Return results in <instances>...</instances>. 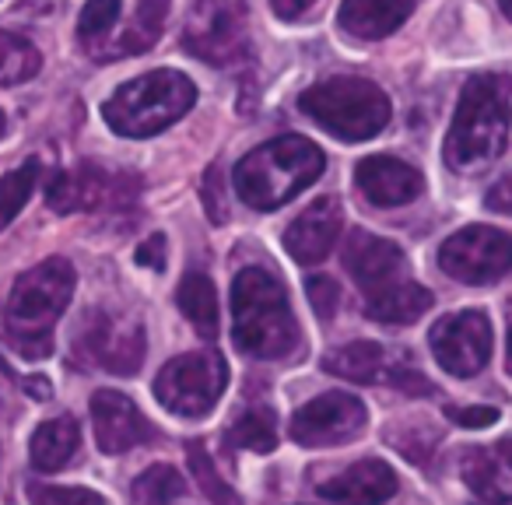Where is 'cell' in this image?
<instances>
[{"instance_id":"29","label":"cell","mask_w":512,"mask_h":505,"mask_svg":"<svg viewBox=\"0 0 512 505\" xmlns=\"http://www.w3.org/2000/svg\"><path fill=\"white\" fill-rule=\"evenodd\" d=\"M183 491H186V484H183V477H179V470L165 467V463L148 467L134 481V498L141 505H172Z\"/></svg>"},{"instance_id":"38","label":"cell","mask_w":512,"mask_h":505,"mask_svg":"<svg viewBox=\"0 0 512 505\" xmlns=\"http://www.w3.org/2000/svg\"><path fill=\"white\" fill-rule=\"evenodd\" d=\"M271 8L278 11V18L295 22V18L306 15V8H313V0H271Z\"/></svg>"},{"instance_id":"3","label":"cell","mask_w":512,"mask_h":505,"mask_svg":"<svg viewBox=\"0 0 512 505\" xmlns=\"http://www.w3.org/2000/svg\"><path fill=\"white\" fill-rule=\"evenodd\" d=\"M323 165L327 158L313 141L285 134L249 151L235 165L232 183L253 211H278L323 176Z\"/></svg>"},{"instance_id":"2","label":"cell","mask_w":512,"mask_h":505,"mask_svg":"<svg viewBox=\"0 0 512 505\" xmlns=\"http://www.w3.org/2000/svg\"><path fill=\"white\" fill-rule=\"evenodd\" d=\"M232 337L253 358H285L299 344V320L271 271L246 267L232 281Z\"/></svg>"},{"instance_id":"32","label":"cell","mask_w":512,"mask_h":505,"mask_svg":"<svg viewBox=\"0 0 512 505\" xmlns=\"http://www.w3.org/2000/svg\"><path fill=\"white\" fill-rule=\"evenodd\" d=\"M32 505H106L99 491L67 488V484H29Z\"/></svg>"},{"instance_id":"13","label":"cell","mask_w":512,"mask_h":505,"mask_svg":"<svg viewBox=\"0 0 512 505\" xmlns=\"http://www.w3.org/2000/svg\"><path fill=\"white\" fill-rule=\"evenodd\" d=\"M369 425V411L358 397L351 393H323V397L309 400L295 411L292 418V439L299 446H341L362 435V428Z\"/></svg>"},{"instance_id":"23","label":"cell","mask_w":512,"mask_h":505,"mask_svg":"<svg viewBox=\"0 0 512 505\" xmlns=\"http://www.w3.org/2000/svg\"><path fill=\"white\" fill-rule=\"evenodd\" d=\"M78 442H81V428L74 418L60 414V418H50L36 428L29 442V460L39 474H57L71 463V456L78 453Z\"/></svg>"},{"instance_id":"22","label":"cell","mask_w":512,"mask_h":505,"mask_svg":"<svg viewBox=\"0 0 512 505\" xmlns=\"http://www.w3.org/2000/svg\"><path fill=\"white\" fill-rule=\"evenodd\" d=\"M432 292L414 281H397L393 288H383L376 295H365V316L390 327H411L432 309Z\"/></svg>"},{"instance_id":"10","label":"cell","mask_w":512,"mask_h":505,"mask_svg":"<svg viewBox=\"0 0 512 505\" xmlns=\"http://www.w3.org/2000/svg\"><path fill=\"white\" fill-rule=\"evenodd\" d=\"M74 355L88 365H102L113 376H134L144 362V327L137 320H120L95 309L85 313L74 334Z\"/></svg>"},{"instance_id":"9","label":"cell","mask_w":512,"mask_h":505,"mask_svg":"<svg viewBox=\"0 0 512 505\" xmlns=\"http://www.w3.org/2000/svg\"><path fill=\"white\" fill-rule=\"evenodd\" d=\"M439 267L463 285H491L512 271V235L491 225H467L439 249Z\"/></svg>"},{"instance_id":"7","label":"cell","mask_w":512,"mask_h":505,"mask_svg":"<svg viewBox=\"0 0 512 505\" xmlns=\"http://www.w3.org/2000/svg\"><path fill=\"white\" fill-rule=\"evenodd\" d=\"M228 383V365L218 351H190L179 355L158 372L155 397L162 407L183 418H204L214 411Z\"/></svg>"},{"instance_id":"28","label":"cell","mask_w":512,"mask_h":505,"mask_svg":"<svg viewBox=\"0 0 512 505\" xmlns=\"http://www.w3.org/2000/svg\"><path fill=\"white\" fill-rule=\"evenodd\" d=\"M36 183H39V162L36 158H29L25 165H18L15 172H8V176L0 179V232H4V228L22 214V207L29 204Z\"/></svg>"},{"instance_id":"16","label":"cell","mask_w":512,"mask_h":505,"mask_svg":"<svg viewBox=\"0 0 512 505\" xmlns=\"http://www.w3.org/2000/svg\"><path fill=\"white\" fill-rule=\"evenodd\" d=\"M344 211L337 197H320L313 207L299 214L285 232V249L295 264H323L330 257V249L341 239Z\"/></svg>"},{"instance_id":"17","label":"cell","mask_w":512,"mask_h":505,"mask_svg":"<svg viewBox=\"0 0 512 505\" xmlns=\"http://www.w3.org/2000/svg\"><path fill=\"white\" fill-rule=\"evenodd\" d=\"M355 183L362 197L376 207H404L418 200L421 190H425V176L393 155L362 158L355 169Z\"/></svg>"},{"instance_id":"24","label":"cell","mask_w":512,"mask_h":505,"mask_svg":"<svg viewBox=\"0 0 512 505\" xmlns=\"http://www.w3.org/2000/svg\"><path fill=\"white\" fill-rule=\"evenodd\" d=\"M165 18H169V0H137L130 25L123 29V36L116 43H109V50L99 53V60H123L148 53L158 43V36H162Z\"/></svg>"},{"instance_id":"33","label":"cell","mask_w":512,"mask_h":505,"mask_svg":"<svg viewBox=\"0 0 512 505\" xmlns=\"http://www.w3.org/2000/svg\"><path fill=\"white\" fill-rule=\"evenodd\" d=\"M200 200H204V207H207V218H211L214 225H225L228 221V193H225V179H221L218 165L207 169L204 186H200Z\"/></svg>"},{"instance_id":"40","label":"cell","mask_w":512,"mask_h":505,"mask_svg":"<svg viewBox=\"0 0 512 505\" xmlns=\"http://www.w3.org/2000/svg\"><path fill=\"white\" fill-rule=\"evenodd\" d=\"M498 8H502V11H505V18L512 22V0H498Z\"/></svg>"},{"instance_id":"27","label":"cell","mask_w":512,"mask_h":505,"mask_svg":"<svg viewBox=\"0 0 512 505\" xmlns=\"http://www.w3.org/2000/svg\"><path fill=\"white\" fill-rule=\"evenodd\" d=\"M39 67H43V57L29 39L0 29V88L25 85L36 78Z\"/></svg>"},{"instance_id":"36","label":"cell","mask_w":512,"mask_h":505,"mask_svg":"<svg viewBox=\"0 0 512 505\" xmlns=\"http://www.w3.org/2000/svg\"><path fill=\"white\" fill-rule=\"evenodd\" d=\"M137 264L148 271H165V235L155 232L137 246Z\"/></svg>"},{"instance_id":"6","label":"cell","mask_w":512,"mask_h":505,"mask_svg":"<svg viewBox=\"0 0 512 505\" xmlns=\"http://www.w3.org/2000/svg\"><path fill=\"white\" fill-rule=\"evenodd\" d=\"M299 109L337 141H369L390 123V99L365 78H327L299 95Z\"/></svg>"},{"instance_id":"39","label":"cell","mask_w":512,"mask_h":505,"mask_svg":"<svg viewBox=\"0 0 512 505\" xmlns=\"http://www.w3.org/2000/svg\"><path fill=\"white\" fill-rule=\"evenodd\" d=\"M25 393H32L36 400H50L53 397V390H50V383H46L43 376H32V379H25Z\"/></svg>"},{"instance_id":"21","label":"cell","mask_w":512,"mask_h":505,"mask_svg":"<svg viewBox=\"0 0 512 505\" xmlns=\"http://www.w3.org/2000/svg\"><path fill=\"white\" fill-rule=\"evenodd\" d=\"M414 0H344L337 22L355 39H386L411 18Z\"/></svg>"},{"instance_id":"1","label":"cell","mask_w":512,"mask_h":505,"mask_svg":"<svg viewBox=\"0 0 512 505\" xmlns=\"http://www.w3.org/2000/svg\"><path fill=\"white\" fill-rule=\"evenodd\" d=\"M509 95L512 81L505 74H477L463 85L446 134V162L456 172H477L505 151L512 123Z\"/></svg>"},{"instance_id":"11","label":"cell","mask_w":512,"mask_h":505,"mask_svg":"<svg viewBox=\"0 0 512 505\" xmlns=\"http://www.w3.org/2000/svg\"><path fill=\"white\" fill-rule=\"evenodd\" d=\"M323 369L337 379H348V383H390L397 390L407 393H432V383H428L421 372H414L404 358H393L390 351L379 341H351L344 348L330 351L323 358Z\"/></svg>"},{"instance_id":"20","label":"cell","mask_w":512,"mask_h":505,"mask_svg":"<svg viewBox=\"0 0 512 505\" xmlns=\"http://www.w3.org/2000/svg\"><path fill=\"white\" fill-rule=\"evenodd\" d=\"M320 495L334 505H383L397 495V474L386 460H362L341 477L323 481Z\"/></svg>"},{"instance_id":"31","label":"cell","mask_w":512,"mask_h":505,"mask_svg":"<svg viewBox=\"0 0 512 505\" xmlns=\"http://www.w3.org/2000/svg\"><path fill=\"white\" fill-rule=\"evenodd\" d=\"M123 0H88L85 11H81V22H78V36L81 43L95 46L113 32L116 18H120Z\"/></svg>"},{"instance_id":"18","label":"cell","mask_w":512,"mask_h":505,"mask_svg":"<svg viewBox=\"0 0 512 505\" xmlns=\"http://www.w3.org/2000/svg\"><path fill=\"white\" fill-rule=\"evenodd\" d=\"M92 425H95V442L109 456L127 453V449L141 446L151 435L148 421L137 411L134 400L116 390H99L92 397Z\"/></svg>"},{"instance_id":"41","label":"cell","mask_w":512,"mask_h":505,"mask_svg":"<svg viewBox=\"0 0 512 505\" xmlns=\"http://www.w3.org/2000/svg\"><path fill=\"white\" fill-rule=\"evenodd\" d=\"M505 362H509V372H512V330H509V348H505Z\"/></svg>"},{"instance_id":"25","label":"cell","mask_w":512,"mask_h":505,"mask_svg":"<svg viewBox=\"0 0 512 505\" xmlns=\"http://www.w3.org/2000/svg\"><path fill=\"white\" fill-rule=\"evenodd\" d=\"M176 302L179 313L190 320V327L197 330L204 341H214L221 327V313H218V292H214L211 278L200 271H190L176 288Z\"/></svg>"},{"instance_id":"30","label":"cell","mask_w":512,"mask_h":505,"mask_svg":"<svg viewBox=\"0 0 512 505\" xmlns=\"http://www.w3.org/2000/svg\"><path fill=\"white\" fill-rule=\"evenodd\" d=\"M186 453H190V470H193V477H197L200 491H204L214 505H239V498H235L232 488L221 481V474L214 470L211 456H207V449L200 446V442H190V446H186Z\"/></svg>"},{"instance_id":"12","label":"cell","mask_w":512,"mask_h":505,"mask_svg":"<svg viewBox=\"0 0 512 505\" xmlns=\"http://www.w3.org/2000/svg\"><path fill=\"white\" fill-rule=\"evenodd\" d=\"M435 362L460 379H470L488 365L491 358V323L477 309L442 316L428 334Z\"/></svg>"},{"instance_id":"26","label":"cell","mask_w":512,"mask_h":505,"mask_svg":"<svg viewBox=\"0 0 512 505\" xmlns=\"http://www.w3.org/2000/svg\"><path fill=\"white\" fill-rule=\"evenodd\" d=\"M225 442L232 449H249V453H271L278 446V418L267 407H253V411L239 414L235 425L228 428Z\"/></svg>"},{"instance_id":"19","label":"cell","mask_w":512,"mask_h":505,"mask_svg":"<svg viewBox=\"0 0 512 505\" xmlns=\"http://www.w3.org/2000/svg\"><path fill=\"white\" fill-rule=\"evenodd\" d=\"M463 481L481 502H512V439H498L491 446H477L463 453Z\"/></svg>"},{"instance_id":"14","label":"cell","mask_w":512,"mask_h":505,"mask_svg":"<svg viewBox=\"0 0 512 505\" xmlns=\"http://www.w3.org/2000/svg\"><path fill=\"white\" fill-rule=\"evenodd\" d=\"M137 193V179L130 176H109L99 165L85 162L71 172H53L46 186V200L53 211L74 214V211H99V207H127Z\"/></svg>"},{"instance_id":"35","label":"cell","mask_w":512,"mask_h":505,"mask_svg":"<svg viewBox=\"0 0 512 505\" xmlns=\"http://www.w3.org/2000/svg\"><path fill=\"white\" fill-rule=\"evenodd\" d=\"M446 418L460 428H488L498 421V411L495 407H446Z\"/></svg>"},{"instance_id":"5","label":"cell","mask_w":512,"mask_h":505,"mask_svg":"<svg viewBox=\"0 0 512 505\" xmlns=\"http://www.w3.org/2000/svg\"><path fill=\"white\" fill-rule=\"evenodd\" d=\"M197 102V88L179 71H151L127 81L102 106L106 123L120 137H155L176 120H183Z\"/></svg>"},{"instance_id":"15","label":"cell","mask_w":512,"mask_h":505,"mask_svg":"<svg viewBox=\"0 0 512 505\" xmlns=\"http://www.w3.org/2000/svg\"><path fill=\"white\" fill-rule=\"evenodd\" d=\"M344 267L365 295H376L383 288H393L397 281H407V260L397 242L379 239V235H369L362 228L351 232L348 242H344Z\"/></svg>"},{"instance_id":"42","label":"cell","mask_w":512,"mask_h":505,"mask_svg":"<svg viewBox=\"0 0 512 505\" xmlns=\"http://www.w3.org/2000/svg\"><path fill=\"white\" fill-rule=\"evenodd\" d=\"M4 130H8V120H4V113H0V137H4Z\"/></svg>"},{"instance_id":"8","label":"cell","mask_w":512,"mask_h":505,"mask_svg":"<svg viewBox=\"0 0 512 505\" xmlns=\"http://www.w3.org/2000/svg\"><path fill=\"white\" fill-rule=\"evenodd\" d=\"M183 46L204 64L225 67L246 53V4L242 0H193L183 25Z\"/></svg>"},{"instance_id":"4","label":"cell","mask_w":512,"mask_h":505,"mask_svg":"<svg viewBox=\"0 0 512 505\" xmlns=\"http://www.w3.org/2000/svg\"><path fill=\"white\" fill-rule=\"evenodd\" d=\"M74 295V267L64 257H50L39 267L25 271L8 295V341L22 358L53 355V327Z\"/></svg>"},{"instance_id":"37","label":"cell","mask_w":512,"mask_h":505,"mask_svg":"<svg viewBox=\"0 0 512 505\" xmlns=\"http://www.w3.org/2000/svg\"><path fill=\"white\" fill-rule=\"evenodd\" d=\"M484 204H488V211H495V214H512V172H505V176L491 186Z\"/></svg>"},{"instance_id":"34","label":"cell","mask_w":512,"mask_h":505,"mask_svg":"<svg viewBox=\"0 0 512 505\" xmlns=\"http://www.w3.org/2000/svg\"><path fill=\"white\" fill-rule=\"evenodd\" d=\"M306 295H309V302H313V313L320 316V320H334L337 306H341V288H337L334 278H323V274L309 278Z\"/></svg>"}]
</instances>
